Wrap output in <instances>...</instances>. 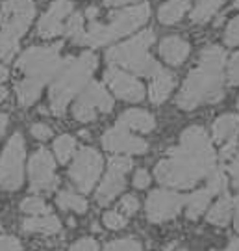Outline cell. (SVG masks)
Returning <instances> with one entry per match:
<instances>
[{"label": "cell", "instance_id": "obj_3", "mask_svg": "<svg viewBox=\"0 0 239 251\" xmlns=\"http://www.w3.org/2000/svg\"><path fill=\"white\" fill-rule=\"evenodd\" d=\"M97 67V56L93 52H84L78 58H69L63 62V67L56 75V82L50 86V110L56 116H63L67 104L71 99L82 91L91 78V75Z\"/></svg>", "mask_w": 239, "mask_h": 251}, {"label": "cell", "instance_id": "obj_37", "mask_svg": "<svg viewBox=\"0 0 239 251\" xmlns=\"http://www.w3.org/2000/svg\"><path fill=\"white\" fill-rule=\"evenodd\" d=\"M30 132H32V136H34L36 140H39V142H46V140L52 136V128L48 125H44V123H34L32 128H30Z\"/></svg>", "mask_w": 239, "mask_h": 251}, {"label": "cell", "instance_id": "obj_38", "mask_svg": "<svg viewBox=\"0 0 239 251\" xmlns=\"http://www.w3.org/2000/svg\"><path fill=\"white\" fill-rule=\"evenodd\" d=\"M228 82L232 86H238L239 84V52L234 54L228 63Z\"/></svg>", "mask_w": 239, "mask_h": 251}, {"label": "cell", "instance_id": "obj_34", "mask_svg": "<svg viewBox=\"0 0 239 251\" xmlns=\"http://www.w3.org/2000/svg\"><path fill=\"white\" fill-rule=\"evenodd\" d=\"M224 41H226V45H230V47L239 45V17H236L234 21H230V25L226 26V32H224Z\"/></svg>", "mask_w": 239, "mask_h": 251}, {"label": "cell", "instance_id": "obj_11", "mask_svg": "<svg viewBox=\"0 0 239 251\" xmlns=\"http://www.w3.org/2000/svg\"><path fill=\"white\" fill-rule=\"evenodd\" d=\"M186 198H182L176 192H169V190H154L149 199H147V218L152 224H161L173 220L180 214V210L184 208Z\"/></svg>", "mask_w": 239, "mask_h": 251}, {"label": "cell", "instance_id": "obj_21", "mask_svg": "<svg viewBox=\"0 0 239 251\" xmlns=\"http://www.w3.org/2000/svg\"><path fill=\"white\" fill-rule=\"evenodd\" d=\"M239 132V116L236 114H224L217 117L213 123V138L219 144H228L232 140H236Z\"/></svg>", "mask_w": 239, "mask_h": 251}, {"label": "cell", "instance_id": "obj_28", "mask_svg": "<svg viewBox=\"0 0 239 251\" xmlns=\"http://www.w3.org/2000/svg\"><path fill=\"white\" fill-rule=\"evenodd\" d=\"M74 149H76V140L69 134H62L56 142H54V152H56V158L67 164L74 156Z\"/></svg>", "mask_w": 239, "mask_h": 251}, {"label": "cell", "instance_id": "obj_19", "mask_svg": "<svg viewBox=\"0 0 239 251\" xmlns=\"http://www.w3.org/2000/svg\"><path fill=\"white\" fill-rule=\"evenodd\" d=\"M22 231L36 234H56L62 231V224L50 212L43 216H30L22 222Z\"/></svg>", "mask_w": 239, "mask_h": 251}, {"label": "cell", "instance_id": "obj_15", "mask_svg": "<svg viewBox=\"0 0 239 251\" xmlns=\"http://www.w3.org/2000/svg\"><path fill=\"white\" fill-rule=\"evenodd\" d=\"M102 145L106 151L128 152V154H143L149 149V144L145 140L130 134V130H126L123 126L109 128L106 134L102 136Z\"/></svg>", "mask_w": 239, "mask_h": 251}, {"label": "cell", "instance_id": "obj_40", "mask_svg": "<svg viewBox=\"0 0 239 251\" xmlns=\"http://www.w3.org/2000/svg\"><path fill=\"white\" fill-rule=\"evenodd\" d=\"M151 184V175L147 170H137L133 173V186L137 190H145Z\"/></svg>", "mask_w": 239, "mask_h": 251}, {"label": "cell", "instance_id": "obj_13", "mask_svg": "<svg viewBox=\"0 0 239 251\" xmlns=\"http://www.w3.org/2000/svg\"><path fill=\"white\" fill-rule=\"evenodd\" d=\"M132 170V160L126 158V156H115L109 160V166H108V173L102 184L98 186L97 190V201L100 205H108L111 203L113 199L124 190V175Z\"/></svg>", "mask_w": 239, "mask_h": 251}, {"label": "cell", "instance_id": "obj_31", "mask_svg": "<svg viewBox=\"0 0 239 251\" xmlns=\"http://www.w3.org/2000/svg\"><path fill=\"white\" fill-rule=\"evenodd\" d=\"M206 190L215 196V194H222L224 190H226V175H224V171L221 170H213L212 175H210V179H208V186Z\"/></svg>", "mask_w": 239, "mask_h": 251}, {"label": "cell", "instance_id": "obj_12", "mask_svg": "<svg viewBox=\"0 0 239 251\" xmlns=\"http://www.w3.org/2000/svg\"><path fill=\"white\" fill-rule=\"evenodd\" d=\"M28 173H30V186L34 192H48L54 190L58 184L56 177V164H54L52 154L46 149H37L28 164Z\"/></svg>", "mask_w": 239, "mask_h": 251}, {"label": "cell", "instance_id": "obj_42", "mask_svg": "<svg viewBox=\"0 0 239 251\" xmlns=\"http://www.w3.org/2000/svg\"><path fill=\"white\" fill-rule=\"evenodd\" d=\"M236 147H238V142L236 140H232V142H228V144H224V147H222V158H230L232 154L236 152Z\"/></svg>", "mask_w": 239, "mask_h": 251}, {"label": "cell", "instance_id": "obj_49", "mask_svg": "<svg viewBox=\"0 0 239 251\" xmlns=\"http://www.w3.org/2000/svg\"><path fill=\"white\" fill-rule=\"evenodd\" d=\"M238 106H239V100H238Z\"/></svg>", "mask_w": 239, "mask_h": 251}, {"label": "cell", "instance_id": "obj_9", "mask_svg": "<svg viewBox=\"0 0 239 251\" xmlns=\"http://www.w3.org/2000/svg\"><path fill=\"white\" fill-rule=\"evenodd\" d=\"M102 166H104V162L97 149H93V147L80 149L78 154L74 156V162L71 164V170H69L72 184L80 192H91L102 173Z\"/></svg>", "mask_w": 239, "mask_h": 251}, {"label": "cell", "instance_id": "obj_45", "mask_svg": "<svg viewBox=\"0 0 239 251\" xmlns=\"http://www.w3.org/2000/svg\"><path fill=\"white\" fill-rule=\"evenodd\" d=\"M8 116L6 114H0V138H2V134L6 132V128H8Z\"/></svg>", "mask_w": 239, "mask_h": 251}, {"label": "cell", "instance_id": "obj_30", "mask_svg": "<svg viewBox=\"0 0 239 251\" xmlns=\"http://www.w3.org/2000/svg\"><path fill=\"white\" fill-rule=\"evenodd\" d=\"M21 210L30 216H43L48 214V205H46V201L43 198L32 196V198H26L21 203Z\"/></svg>", "mask_w": 239, "mask_h": 251}, {"label": "cell", "instance_id": "obj_2", "mask_svg": "<svg viewBox=\"0 0 239 251\" xmlns=\"http://www.w3.org/2000/svg\"><path fill=\"white\" fill-rule=\"evenodd\" d=\"M224 60L226 54L221 47H206L198 58V67L187 75L186 82L178 93V106L182 110H193L204 102H219L224 97L222 90Z\"/></svg>", "mask_w": 239, "mask_h": 251}, {"label": "cell", "instance_id": "obj_44", "mask_svg": "<svg viewBox=\"0 0 239 251\" xmlns=\"http://www.w3.org/2000/svg\"><path fill=\"white\" fill-rule=\"evenodd\" d=\"M234 208H236V214H234V227H236V231L239 233V196L236 198V201H234Z\"/></svg>", "mask_w": 239, "mask_h": 251}, {"label": "cell", "instance_id": "obj_22", "mask_svg": "<svg viewBox=\"0 0 239 251\" xmlns=\"http://www.w3.org/2000/svg\"><path fill=\"white\" fill-rule=\"evenodd\" d=\"M189 6H191V0H169L167 4L159 8L158 17L163 25H174L184 17Z\"/></svg>", "mask_w": 239, "mask_h": 251}, {"label": "cell", "instance_id": "obj_7", "mask_svg": "<svg viewBox=\"0 0 239 251\" xmlns=\"http://www.w3.org/2000/svg\"><path fill=\"white\" fill-rule=\"evenodd\" d=\"M24 138L21 132L9 138L0 156V186L4 190H19L24 180Z\"/></svg>", "mask_w": 239, "mask_h": 251}, {"label": "cell", "instance_id": "obj_46", "mask_svg": "<svg viewBox=\"0 0 239 251\" xmlns=\"http://www.w3.org/2000/svg\"><path fill=\"white\" fill-rule=\"evenodd\" d=\"M6 78H8V69H6V67L0 63V82H4Z\"/></svg>", "mask_w": 239, "mask_h": 251}, {"label": "cell", "instance_id": "obj_33", "mask_svg": "<svg viewBox=\"0 0 239 251\" xmlns=\"http://www.w3.org/2000/svg\"><path fill=\"white\" fill-rule=\"evenodd\" d=\"M102 224L106 225L108 229L117 231V229H123L124 225H126V218L119 210H108L106 214L102 216Z\"/></svg>", "mask_w": 239, "mask_h": 251}, {"label": "cell", "instance_id": "obj_24", "mask_svg": "<svg viewBox=\"0 0 239 251\" xmlns=\"http://www.w3.org/2000/svg\"><path fill=\"white\" fill-rule=\"evenodd\" d=\"M232 208H234L232 199L228 198V196H224V198H221L212 208H210V212H208V222L213 225H219V227H224V225L230 222Z\"/></svg>", "mask_w": 239, "mask_h": 251}, {"label": "cell", "instance_id": "obj_5", "mask_svg": "<svg viewBox=\"0 0 239 251\" xmlns=\"http://www.w3.org/2000/svg\"><path fill=\"white\" fill-rule=\"evenodd\" d=\"M152 43H154V32L145 30L121 45L111 47L106 52V60L111 65H123L126 69L143 75V76H154L161 67L151 54L147 52Z\"/></svg>", "mask_w": 239, "mask_h": 251}, {"label": "cell", "instance_id": "obj_6", "mask_svg": "<svg viewBox=\"0 0 239 251\" xmlns=\"http://www.w3.org/2000/svg\"><path fill=\"white\" fill-rule=\"evenodd\" d=\"M19 69L26 75V78L44 82L54 78L63 67V60L60 58V47H34L19 58Z\"/></svg>", "mask_w": 239, "mask_h": 251}, {"label": "cell", "instance_id": "obj_47", "mask_svg": "<svg viewBox=\"0 0 239 251\" xmlns=\"http://www.w3.org/2000/svg\"><path fill=\"white\" fill-rule=\"evenodd\" d=\"M6 97H8V90H6L4 86H0V102L6 99Z\"/></svg>", "mask_w": 239, "mask_h": 251}, {"label": "cell", "instance_id": "obj_39", "mask_svg": "<svg viewBox=\"0 0 239 251\" xmlns=\"http://www.w3.org/2000/svg\"><path fill=\"white\" fill-rule=\"evenodd\" d=\"M0 251H22V244L15 236H0Z\"/></svg>", "mask_w": 239, "mask_h": 251}, {"label": "cell", "instance_id": "obj_41", "mask_svg": "<svg viewBox=\"0 0 239 251\" xmlns=\"http://www.w3.org/2000/svg\"><path fill=\"white\" fill-rule=\"evenodd\" d=\"M230 175H232V182H234V186H236V190L239 192V158H236V160L232 162Z\"/></svg>", "mask_w": 239, "mask_h": 251}, {"label": "cell", "instance_id": "obj_14", "mask_svg": "<svg viewBox=\"0 0 239 251\" xmlns=\"http://www.w3.org/2000/svg\"><path fill=\"white\" fill-rule=\"evenodd\" d=\"M104 80L119 99L128 102H139L145 99V86L135 76L121 71L119 67H108V71L104 73Z\"/></svg>", "mask_w": 239, "mask_h": 251}, {"label": "cell", "instance_id": "obj_51", "mask_svg": "<svg viewBox=\"0 0 239 251\" xmlns=\"http://www.w3.org/2000/svg\"><path fill=\"white\" fill-rule=\"evenodd\" d=\"M0 37H2V34H0Z\"/></svg>", "mask_w": 239, "mask_h": 251}, {"label": "cell", "instance_id": "obj_43", "mask_svg": "<svg viewBox=\"0 0 239 251\" xmlns=\"http://www.w3.org/2000/svg\"><path fill=\"white\" fill-rule=\"evenodd\" d=\"M133 2H139V0H106V6H126V4H133Z\"/></svg>", "mask_w": 239, "mask_h": 251}, {"label": "cell", "instance_id": "obj_20", "mask_svg": "<svg viewBox=\"0 0 239 251\" xmlns=\"http://www.w3.org/2000/svg\"><path fill=\"white\" fill-rule=\"evenodd\" d=\"M173 88H174V76H173V73L159 69L152 76V84L151 88H149V97H151V100L154 104H161L171 95Z\"/></svg>", "mask_w": 239, "mask_h": 251}, {"label": "cell", "instance_id": "obj_48", "mask_svg": "<svg viewBox=\"0 0 239 251\" xmlns=\"http://www.w3.org/2000/svg\"><path fill=\"white\" fill-rule=\"evenodd\" d=\"M234 6H236V8H239V0H236V4H234Z\"/></svg>", "mask_w": 239, "mask_h": 251}, {"label": "cell", "instance_id": "obj_26", "mask_svg": "<svg viewBox=\"0 0 239 251\" xmlns=\"http://www.w3.org/2000/svg\"><path fill=\"white\" fill-rule=\"evenodd\" d=\"M56 203L62 210H71L76 214H86V210H87V201L78 194L71 192V190L60 192L58 198H56Z\"/></svg>", "mask_w": 239, "mask_h": 251}, {"label": "cell", "instance_id": "obj_17", "mask_svg": "<svg viewBox=\"0 0 239 251\" xmlns=\"http://www.w3.org/2000/svg\"><path fill=\"white\" fill-rule=\"evenodd\" d=\"M117 126H123L126 130H137V132H151L156 126V119L152 114L145 112V110H126L123 116L119 117Z\"/></svg>", "mask_w": 239, "mask_h": 251}, {"label": "cell", "instance_id": "obj_8", "mask_svg": "<svg viewBox=\"0 0 239 251\" xmlns=\"http://www.w3.org/2000/svg\"><path fill=\"white\" fill-rule=\"evenodd\" d=\"M34 15L36 8L30 0H4L0 6L2 37L19 41L21 36H24Z\"/></svg>", "mask_w": 239, "mask_h": 251}, {"label": "cell", "instance_id": "obj_1", "mask_svg": "<svg viewBox=\"0 0 239 251\" xmlns=\"http://www.w3.org/2000/svg\"><path fill=\"white\" fill-rule=\"evenodd\" d=\"M215 170V152L202 126H189L182 132L180 145L158 162L156 179L171 188H191Z\"/></svg>", "mask_w": 239, "mask_h": 251}, {"label": "cell", "instance_id": "obj_25", "mask_svg": "<svg viewBox=\"0 0 239 251\" xmlns=\"http://www.w3.org/2000/svg\"><path fill=\"white\" fill-rule=\"evenodd\" d=\"M210 199H212V194L208 190H196L195 194H191L189 198L186 199V214L189 220H196L198 216L202 214L204 210L210 205Z\"/></svg>", "mask_w": 239, "mask_h": 251}, {"label": "cell", "instance_id": "obj_35", "mask_svg": "<svg viewBox=\"0 0 239 251\" xmlns=\"http://www.w3.org/2000/svg\"><path fill=\"white\" fill-rule=\"evenodd\" d=\"M69 251H98V244L95 238H89V236H84L76 242L72 244Z\"/></svg>", "mask_w": 239, "mask_h": 251}, {"label": "cell", "instance_id": "obj_50", "mask_svg": "<svg viewBox=\"0 0 239 251\" xmlns=\"http://www.w3.org/2000/svg\"><path fill=\"white\" fill-rule=\"evenodd\" d=\"M180 251H186V250H180Z\"/></svg>", "mask_w": 239, "mask_h": 251}, {"label": "cell", "instance_id": "obj_29", "mask_svg": "<svg viewBox=\"0 0 239 251\" xmlns=\"http://www.w3.org/2000/svg\"><path fill=\"white\" fill-rule=\"evenodd\" d=\"M63 32L71 37L74 43H82L84 34H86V28H84V17H82L80 13L71 15V19L67 21V25H65V30H63Z\"/></svg>", "mask_w": 239, "mask_h": 251}, {"label": "cell", "instance_id": "obj_4", "mask_svg": "<svg viewBox=\"0 0 239 251\" xmlns=\"http://www.w3.org/2000/svg\"><path fill=\"white\" fill-rule=\"evenodd\" d=\"M149 15H151V8L147 4H141V6H133V8L123 9L119 13H113L109 17V23L106 25L91 21L89 30H86L82 43L91 47L108 45L119 37L132 34L133 30H137L149 21Z\"/></svg>", "mask_w": 239, "mask_h": 251}, {"label": "cell", "instance_id": "obj_36", "mask_svg": "<svg viewBox=\"0 0 239 251\" xmlns=\"http://www.w3.org/2000/svg\"><path fill=\"white\" fill-rule=\"evenodd\" d=\"M137 208H139V201H137V198L135 196H124L123 199H121V212L126 216H133L135 212H137Z\"/></svg>", "mask_w": 239, "mask_h": 251}, {"label": "cell", "instance_id": "obj_32", "mask_svg": "<svg viewBox=\"0 0 239 251\" xmlns=\"http://www.w3.org/2000/svg\"><path fill=\"white\" fill-rule=\"evenodd\" d=\"M104 251H143L141 244L137 242L135 238H119V240H113L109 242L104 248Z\"/></svg>", "mask_w": 239, "mask_h": 251}, {"label": "cell", "instance_id": "obj_10", "mask_svg": "<svg viewBox=\"0 0 239 251\" xmlns=\"http://www.w3.org/2000/svg\"><path fill=\"white\" fill-rule=\"evenodd\" d=\"M111 108H113V99L108 95V91L98 82H91L74 102L72 116L80 123H89L95 121L98 114L111 112Z\"/></svg>", "mask_w": 239, "mask_h": 251}, {"label": "cell", "instance_id": "obj_27", "mask_svg": "<svg viewBox=\"0 0 239 251\" xmlns=\"http://www.w3.org/2000/svg\"><path fill=\"white\" fill-rule=\"evenodd\" d=\"M224 4V0H200L191 11V21L193 23H206L215 15V11Z\"/></svg>", "mask_w": 239, "mask_h": 251}, {"label": "cell", "instance_id": "obj_53", "mask_svg": "<svg viewBox=\"0 0 239 251\" xmlns=\"http://www.w3.org/2000/svg\"><path fill=\"white\" fill-rule=\"evenodd\" d=\"M224 251H226V250H224Z\"/></svg>", "mask_w": 239, "mask_h": 251}, {"label": "cell", "instance_id": "obj_16", "mask_svg": "<svg viewBox=\"0 0 239 251\" xmlns=\"http://www.w3.org/2000/svg\"><path fill=\"white\" fill-rule=\"evenodd\" d=\"M72 2L71 0H56L48 11L44 13L39 25H37V34L41 37H56L65 30V19L71 15Z\"/></svg>", "mask_w": 239, "mask_h": 251}, {"label": "cell", "instance_id": "obj_18", "mask_svg": "<svg viewBox=\"0 0 239 251\" xmlns=\"http://www.w3.org/2000/svg\"><path fill=\"white\" fill-rule=\"evenodd\" d=\"M159 54L171 65H180L189 54V43L178 36H169L159 43Z\"/></svg>", "mask_w": 239, "mask_h": 251}, {"label": "cell", "instance_id": "obj_52", "mask_svg": "<svg viewBox=\"0 0 239 251\" xmlns=\"http://www.w3.org/2000/svg\"><path fill=\"white\" fill-rule=\"evenodd\" d=\"M238 158H239V154H238Z\"/></svg>", "mask_w": 239, "mask_h": 251}, {"label": "cell", "instance_id": "obj_23", "mask_svg": "<svg viewBox=\"0 0 239 251\" xmlns=\"http://www.w3.org/2000/svg\"><path fill=\"white\" fill-rule=\"evenodd\" d=\"M41 88H43V86H41L39 82L32 80V78H24V80L17 82L15 91H17L19 104H21V106H32V104L39 99Z\"/></svg>", "mask_w": 239, "mask_h": 251}]
</instances>
